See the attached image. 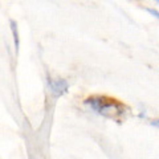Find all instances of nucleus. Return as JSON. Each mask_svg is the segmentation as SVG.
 <instances>
[{
  "mask_svg": "<svg viewBox=\"0 0 159 159\" xmlns=\"http://www.w3.org/2000/svg\"><path fill=\"white\" fill-rule=\"evenodd\" d=\"M85 105L105 117L117 118L123 114V106L121 103L113 101V99H106L103 97H90L85 101Z\"/></svg>",
  "mask_w": 159,
  "mask_h": 159,
  "instance_id": "1",
  "label": "nucleus"
},
{
  "mask_svg": "<svg viewBox=\"0 0 159 159\" xmlns=\"http://www.w3.org/2000/svg\"><path fill=\"white\" fill-rule=\"evenodd\" d=\"M47 82H48V86L54 97H60L68 92L69 85L65 80H52L51 77H48Z\"/></svg>",
  "mask_w": 159,
  "mask_h": 159,
  "instance_id": "2",
  "label": "nucleus"
},
{
  "mask_svg": "<svg viewBox=\"0 0 159 159\" xmlns=\"http://www.w3.org/2000/svg\"><path fill=\"white\" fill-rule=\"evenodd\" d=\"M11 29H12V34H13V43H15V49L16 53L19 52V47H20V41H19V32H17V25L16 23L11 20Z\"/></svg>",
  "mask_w": 159,
  "mask_h": 159,
  "instance_id": "3",
  "label": "nucleus"
},
{
  "mask_svg": "<svg viewBox=\"0 0 159 159\" xmlns=\"http://www.w3.org/2000/svg\"><path fill=\"white\" fill-rule=\"evenodd\" d=\"M146 11L150 13V15H152L155 19H158L159 20V11H157V9H152V8H146Z\"/></svg>",
  "mask_w": 159,
  "mask_h": 159,
  "instance_id": "4",
  "label": "nucleus"
},
{
  "mask_svg": "<svg viewBox=\"0 0 159 159\" xmlns=\"http://www.w3.org/2000/svg\"><path fill=\"white\" fill-rule=\"evenodd\" d=\"M152 126H157V127H159V119H154V121H151L150 122Z\"/></svg>",
  "mask_w": 159,
  "mask_h": 159,
  "instance_id": "5",
  "label": "nucleus"
},
{
  "mask_svg": "<svg viewBox=\"0 0 159 159\" xmlns=\"http://www.w3.org/2000/svg\"><path fill=\"white\" fill-rule=\"evenodd\" d=\"M155 2H157V3H158V4H159V0H155Z\"/></svg>",
  "mask_w": 159,
  "mask_h": 159,
  "instance_id": "6",
  "label": "nucleus"
}]
</instances>
